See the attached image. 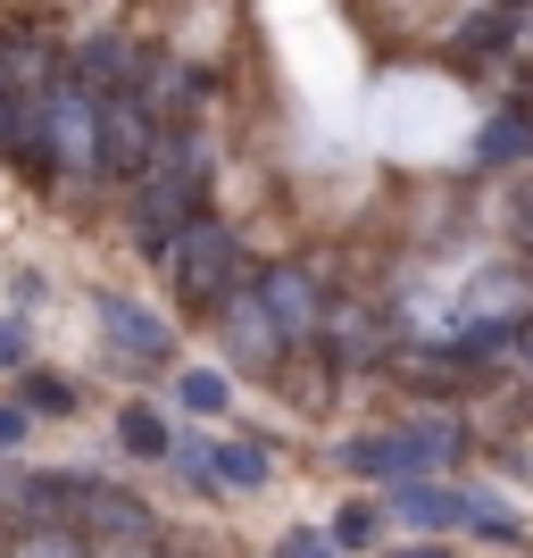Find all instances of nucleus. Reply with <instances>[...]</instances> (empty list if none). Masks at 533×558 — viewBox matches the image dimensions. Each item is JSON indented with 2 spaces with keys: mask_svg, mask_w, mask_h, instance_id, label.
Segmentation results:
<instances>
[{
  "mask_svg": "<svg viewBox=\"0 0 533 558\" xmlns=\"http://www.w3.org/2000/svg\"><path fill=\"white\" fill-rule=\"evenodd\" d=\"M175 276H184V292L192 301H209V308H226L233 292H242V226H226V217H201V226L175 242Z\"/></svg>",
  "mask_w": 533,
  "mask_h": 558,
  "instance_id": "obj_1",
  "label": "nucleus"
},
{
  "mask_svg": "<svg viewBox=\"0 0 533 558\" xmlns=\"http://www.w3.org/2000/svg\"><path fill=\"white\" fill-rule=\"evenodd\" d=\"M100 326H109L117 359H134V367H167V326L150 317V308L117 301V292H100Z\"/></svg>",
  "mask_w": 533,
  "mask_h": 558,
  "instance_id": "obj_2",
  "label": "nucleus"
},
{
  "mask_svg": "<svg viewBox=\"0 0 533 558\" xmlns=\"http://www.w3.org/2000/svg\"><path fill=\"white\" fill-rule=\"evenodd\" d=\"M84 542H125V550H134V542H159V517L142 509L134 492L100 484V500L84 509Z\"/></svg>",
  "mask_w": 533,
  "mask_h": 558,
  "instance_id": "obj_3",
  "label": "nucleus"
},
{
  "mask_svg": "<svg viewBox=\"0 0 533 558\" xmlns=\"http://www.w3.org/2000/svg\"><path fill=\"white\" fill-rule=\"evenodd\" d=\"M525 150H533V117H525V109H500L484 134H475V150H467V159H475V167H517Z\"/></svg>",
  "mask_w": 533,
  "mask_h": 558,
  "instance_id": "obj_4",
  "label": "nucleus"
},
{
  "mask_svg": "<svg viewBox=\"0 0 533 558\" xmlns=\"http://www.w3.org/2000/svg\"><path fill=\"white\" fill-rule=\"evenodd\" d=\"M384 500H392V517H409V525H459V492H441V484H392Z\"/></svg>",
  "mask_w": 533,
  "mask_h": 558,
  "instance_id": "obj_5",
  "label": "nucleus"
},
{
  "mask_svg": "<svg viewBox=\"0 0 533 558\" xmlns=\"http://www.w3.org/2000/svg\"><path fill=\"white\" fill-rule=\"evenodd\" d=\"M267 466H276V459H267L258 442H226V450L209 459V484H226V492H258V484H267Z\"/></svg>",
  "mask_w": 533,
  "mask_h": 558,
  "instance_id": "obj_6",
  "label": "nucleus"
},
{
  "mask_svg": "<svg viewBox=\"0 0 533 558\" xmlns=\"http://www.w3.org/2000/svg\"><path fill=\"white\" fill-rule=\"evenodd\" d=\"M117 442L134 450V459H175V442H167L159 409H125V417H117Z\"/></svg>",
  "mask_w": 533,
  "mask_h": 558,
  "instance_id": "obj_7",
  "label": "nucleus"
},
{
  "mask_svg": "<svg viewBox=\"0 0 533 558\" xmlns=\"http://www.w3.org/2000/svg\"><path fill=\"white\" fill-rule=\"evenodd\" d=\"M459 525L467 534H484V542H517V517L492 500V492H459Z\"/></svg>",
  "mask_w": 533,
  "mask_h": 558,
  "instance_id": "obj_8",
  "label": "nucleus"
},
{
  "mask_svg": "<svg viewBox=\"0 0 533 558\" xmlns=\"http://www.w3.org/2000/svg\"><path fill=\"white\" fill-rule=\"evenodd\" d=\"M25 409H75L68 375H25Z\"/></svg>",
  "mask_w": 533,
  "mask_h": 558,
  "instance_id": "obj_9",
  "label": "nucleus"
},
{
  "mask_svg": "<svg viewBox=\"0 0 533 558\" xmlns=\"http://www.w3.org/2000/svg\"><path fill=\"white\" fill-rule=\"evenodd\" d=\"M175 400H184V409H226V375H201V367H192L184 384H175Z\"/></svg>",
  "mask_w": 533,
  "mask_h": 558,
  "instance_id": "obj_10",
  "label": "nucleus"
},
{
  "mask_svg": "<svg viewBox=\"0 0 533 558\" xmlns=\"http://www.w3.org/2000/svg\"><path fill=\"white\" fill-rule=\"evenodd\" d=\"M334 542H342V550H367L375 542V509H342L334 517Z\"/></svg>",
  "mask_w": 533,
  "mask_h": 558,
  "instance_id": "obj_11",
  "label": "nucleus"
},
{
  "mask_svg": "<svg viewBox=\"0 0 533 558\" xmlns=\"http://www.w3.org/2000/svg\"><path fill=\"white\" fill-rule=\"evenodd\" d=\"M276 558H342V542H334V534H292Z\"/></svg>",
  "mask_w": 533,
  "mask_h": 558,
  "instance_id": "obj_12",
  "label": "nucleus"
},
{
  "mask_svg": "<svg viewBox=\"0 0 533 558\" xmlns=\"http://www.w3.org/2000/svg\"><path fill=\"white\" fill-rule=\"evenodd\" d=\"M25 442V400H0V450Z\"/></svg>",
  "mask_w": 533,
  "mask_h": 558,
  "instance_id": "obj_13",
  "label": "nucleus"
},
{
  "mask_svg": "<svg viewBox=\"0 0 533 558\" xmlns=\"http://www.w3.org/2000/svg\"><path fill=\"white\" fill-rule=\"evenodd\" d=\"M0 367H25V326L17 317H0Z\"/></svg>",
  "mask_w": 533,
  "mask_h": 558,
  "instance_id": "obj_14",
  "label": "nucleus"
},
{
  "mask_svg": "<svg viewBox=\"0 0 533 558\" xmlns=\"http://www.w3.org/2000/svg\"><path fill=\"white\" fill-rule=\"evenodd\" d=\"M392 558H450V550H392Z\"/></svg>",
  "mask_w": 533,
  "mask_h": 558,
  "instance_id": "obj_15",
  "label": "nucleus"
}]
</instances>
